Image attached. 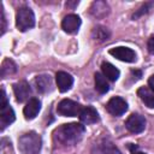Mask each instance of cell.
<instances>
[{
	"label": "cell",
	"instance_id": "cell-18",
	"mask_svg": "<svg viewBox=\"0 0 154 154\" xmlns=\"http://www.w3.org/2000/svg\"><path fill=\"white\" fill-rule=\"evenodd\" d=\"M17 71V66L16 64L10 60V59H6L2 61V65H1V77H7L10 75H13L14 72Z\"/></svg>",
	"mask_w": 154,
	"mask_h": 154
},
{
	"label": "cell",
	"instance_id": "cell-4",
	"mask_svg": "<svg viewBox=\"0 0 154 154\" xmlns=\"http://www.w3.org/2000/svg\"><path fill=\"white\" fill-rule=\"evenodd\" d=\"M14 119H16L14 112L7 102L5 90L1 89V101H0V125H1V130H4L10 124H12L14 122Z\"/></svg>",
	"mask_w": 154,
	"mask_h": 154
},
{
	"label": "cell",
	"instance_id": "cell-7",
	"mask_svg": "<svg viewBox=\"0 0 154 154\" xmlns=\"http://www.w3.org/2000/svg\"><path fill=\"white\" fill-rule=\"evenodd\" d=\"M109 54L117 58L118 60L125 61V63H134L136 60V53L129 48V47H114L109 49Z\"/></svg>",
	"mask_w": 154,
	"mask_h": 154
},
{
	"label": "cell",
	"instance_id": "cell-10",
	"mask_svg": "<svg viewBox=\"0 0 154 154\" xmlns=\"http://www.w3.org/2000/svg\"><path fill=\"white\" fill-rule=\"evenodd\" d=\"M13 93H14V96H16L17 101L23 102L26 99H29L31 89H30L29 84L25 81H19V82L13 84Z\"/></svg>",
	"mask_w": 154,
	"mask_h": 154
},
{
	"label": "cell",
	"instance_id": "cell-16",
	"mask_svg": "<svg viewBox=\"0 0 154 154\" xmlns=\"http://www.w3.org/2000/svg\"><path fill=\"white\" fill-rule=\"evenodd\" d=\"M101 70H102L103 76H105L107 79H109V81H113V82H114V81H117V79L119 78V75H120L119 70H118L114 65H112L111 63L103 61L102 65H101Z\"/></svg>",
	"mask_w": 154,
	"mask_h": 154
},
{
	"label": "cell",
	"instance_id": "cell-14",
	"mask_svg": "<svg viewBox=\"0 0 154 154\" xmlns=\"http://www.w3.org/2000/svg\"><path fill=\"white\" fill-rule=\"evenodd\" d=\"M35 85L36 89L40 93H47L51 90L52 87V79L49 77V75H38L35 78Z\"/></svg>",
	"mask_w": 154,
	"mask_h": 154
},
{
	"label": "cell",
	"instance_id": "cell-21",
	"mask_svg": "<svg viewBox=\"0 0 154 154\" xmlns=\"http://www.w3.org/2000/svg\"><path fill=\"white\" fill-rule=\"evenodd\" d=\"M150 6H152V4H144L134 16H132V18H137V17H140V16H142L143 13H146V12H148V10L150 8Z\"/></svg>",
	"mask_w": 154,
	"mask_h": 154
},
{
	"label": "cell",
	"instance_id": "cell-25",
	"mask_svg": "<svg viewBox=\"0 0 154 154\" xmlns=\"http://www.w3.org/2000/svg\"><path fill=\"white\" fill-rule=\"evenodd\" d=\"M134 154H146V153H142V152H134Z\"/></svg>",
	"mask_w": 154,
	"mask_h": 154
},
{
	"label": "cell",
	"instance_id": "cell-22",
	"mask_svg": "<svg viewBox=\"0 0 154 154\" xmlns=\"http://www.w3.org/2000/svg\"><path fill=\"white\" fill-rule=\"evenodd\" d=\"M147 47H148V51H149V53L154 54V36H152V37L148 40Z\"/></svg>",
	"mask_w": 154,
	"mask_h": 154
},
{
	"label": "cell",
	"instance_id": "cell-5",
	"mask_svg": "<svg viewBox=\"0 0 154 154\" xmlns=\"http://www.w3.org/2000/svg\"><path fill=\"white\" fill-rule=\"evenodd\" d=\"M82 107L79 106V103H77L76 101H72L70 99H64L58 103L57 111L59 114L64 116V117H76L79 116Z\"/></svg>",
	"mask_w": 154,
	"mask_h": 154
},
{
	"label": "cell",
	"instance_id": "cell-23",
	"mask_svg": "<svg viewBox=\"0 0 154 154\" xmlns=\"http://www.w3.org/2000/svg\"><path fill=\"white\" fill-rule=\"evenodd\" d=\"M1 22H2V28H1V35L5 32V23H6V20H5V14H4V10H2V6H1Z\"/></svg>",
	"mask_w": 154,
	"mask_h": 154
},
{
	"label": "cell",
	"instance_id": "cell-2",
	"mask_svg": "<svg viewBox=\"0 0 154 154\" xmlns=\"http://www.w3.org/2000/svg\"><path fill=\"white\" fill-rule=\"evenodd\" d=\"M41 136L35 131L26 132L18 140V147L23 154H37L41 150Z\"/></svg>",
	"mask_w": 154,
	"mask_h": 154
},
{
	"label": "cell",
	"instance_id": "cell-17",
	"mask_svg": "<svg viewBox=\"0 0 154 154\" xmlns=\"http://www.w3.org/2000/svg\"><path fill=\"white\" fill-rule=\"evenodd\" d=\"M95 78V89L100 93V94H106L108 90H109V85H108V82L106 79V77L101 73H95L94 76Z\"/></svg>",
	"mask_w": 154,
	"mask_h": 154
},
{
	"label": "cell",
	"instance_id": "cell-6",
	"mask_svg": "<svg viewBox=\"0 0 154 154\" xmlns=\"http://www.w3.org/2000/svg\"><path fill=\"white\" fill-rule=\"evenodd\" d=\"M125 126L126 129L132 132V134H140L146 128V119L143 116L137 114V113H132L131 116H129V118L125 122Z\"/></svg>",
	"mask_w": 154,
	"mask_h": 154
},
{
	"label": "cell",
	"instance_id": "cell-12",
	"mask_svg": "<svg viewBox=\"0 0 154 154\" xmlns=\"http://www.w3.org/2000/svg\"><path fill=\"white\" fill-rule=\"evenodd\" d=\"M40 109H41V102L38 101V99L31 97V99L28 101V103L25 105L24 109H23V113H24L25 119H28V120L34 119V118L38 114Z\"/></svg>",
	"mask_w": 154,
	"mask_h": 154
},
{
	"label": "cell",
	"instance_id": "cell-20",
	"mask_svg": "<svg viewBox=\"0 0 154 154\" xmlns=\"http://www.w3.org/2000/svg\"><path fill=\"white\" fill-rule=\"evenodd\" d=\"M101 152L103 154H122L111 142H107V141L101 144Z\"/></svg>",
	"mask_w": 154,
	"mask_h": 154
},
{
	"label": "cell",
	"instance_id": "cell-15",
	"mask_svg": "<svg viewBox=\"0 0 154 154\" xmlns=\"http://www.w3.org/2000/svg\"><path fill=\"white\" fill-rule=\"evenodd\" d=\"M137 95L140 96V99L143 101V103L149 107V108H154V91L150 90L147 87H142L137 90Z\"/></svg>",
	"mask_w": 154,
	"mask_h": 154
},
{
	"label": "cell",
	"instance_id": "cell-9",
	"mask_svg": "<svg viewBox=\"0 0 154 154\" xmlns=\"http://www.w3.org/2000/svg\"><path fill=\"white\" fill-rule=\"evenodd\" d=\"M81 26V18L77 14H67L63 22H61V28L64 31L69 34H76Z\"/></svg>",
	"mask_w": 154,
	"mask_h": 154
},
{
	"label": "cell",
	"instance_id": "cell-1",
	"mask_svg": "<svg viewBox=\"0 0 154 154\" xmlns=\"http://www.w3.org/2000/svg\"><path fill=\"white\" fill-rule=\"evenodd\" d=\"M84 130H85L84 125L78 124V123H70V124H64L59 126L55 130L54 136L58 142L71 146L81 141V138L83 137Z\"/></svg>",
	"mask_w": 154,
	"mask_h": 154
},
{
	"label": "cell",
	"instance_id": "cell-19",
	"mask_svg": "<svg viewBox=\"0 0 154 154\" xmlns=\"http://www.w3.org/2000/svg\"><path fill=\"white\" fill-rule=\"evenodd\" d=\"M91 35H93V38H94V40H97V41H105V40L108 38L109 32H108L107 28L97 26V28H94Z\"/></svg>",
	"mask_w": 154,
	"mask_h": 154
},
{
	"label": "cell",
	"instance_id": "cell-8",
	"mask_svg": "<svg viewBox=\"0 0 154 154\" xmlns=\"http://www.w3.org/2000/svg\"><path fill=\"white\" fill-rule=\"evenodd\" d=\"M106 108H107V111H108L112 116H122L123 113L126 112V109H128V103H126V101H125L123 97L114 96V97H112V99L107 102Z\"/></svg>",
	"mask_w": 154,
	"mask_h": 154
},
{
	"label": "cell",
	"instance_id": "cell-24",
	"mask_svg": "<svg viewBox=\"0 0 154 154\" xmlns=\"http://www.w3.org/2000/svg\"><path fill=\"white\" fill-rule=\"evenodd\" d=\"M148 85H149V89L154 91V75L149 77V79H148Z\"/></svg>",
	"mask_w": 154,
	"mask_h": 154
},
{
	"label": "cell",
	"instance_id": "cell-11",
	"mask_svg": "<svg viewBox=\"0 0 154 154\" xmlns=\"http://www.w3.org/2000/svg\"><path fill=\"white\" fill-rule=\"evenodd\" d=\"M55 79H57L58 89H59L61 93H65V91L70 90L71 87H72V84H73V78H72V76H71L70 73H67V72H64V71L57 72Z\"/></svg>",
	"mask_w": 154,
	"mask_h": 154
},
{
	"label": "cell",
	"instance_id": "cell-13",
	"mask_svg": "<svg viewBox=\"0 0 154 154\" xmlns=\"http://www.w3.org/2000/svg\"><path fill=\"white\" fill-rule=\"evenodd\" d=\"M79 119L82 123L87 124H94L99 120V114L96 112V109L91 106H85L81 109L79 112Z\"/></svg>",
	"mask_w": 154,
	"mask_h": 154
},
{
	"label": "cell",
	"instance_id": "cell-3",
	"mask_svg": "<svg viewBox=\"0 0 154 154\" xmlns=\"http://www.w3.org/2000/svg\"><path fill=\"white\" fill-rule=\"evenodd\" d=\"M16 25L20 31H26L31 29L35 25V16L32 10L25 6L20 7L16 14Z\"/></svg>",
	"mask_w": 154,
	"mask_h": 154
}]
</instances>
